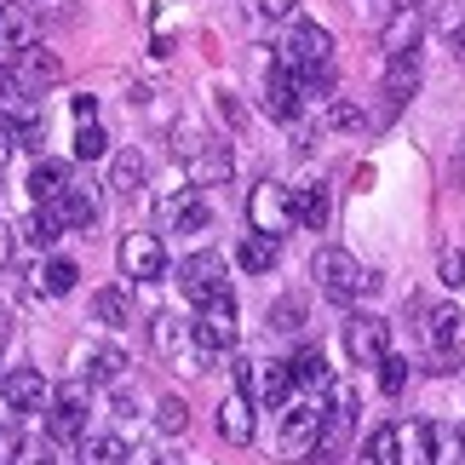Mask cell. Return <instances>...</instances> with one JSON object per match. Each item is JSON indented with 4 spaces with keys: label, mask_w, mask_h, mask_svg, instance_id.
<instances>
[{
    "label": "cell",
    "mask_w": 465,
    "mask_h": 465,
    "mask_svg": "<svg viewBox=\"0 0 465 465\" xmlns=\"http://www.w3.org/2000/svg\"><path fill=\"white\" fill-rule=\"evenodd\" d=\"M316 282H322V293H328L333 305H356V299L373 293V276L345 253V247H322L316 253Z\"/></svg>",
    "instance_id": "1"
},
{
    "label": "cell",
    "mask_w": 465,
    "mask_h": 465,
    "mask_svg": "<svg viewBox=\"0 0 465 465\" xmlns=\"http://www.w3.org/2000/svg\"><path fill=\"white\" fill-rule=\"evenodd\" d=\"M178 293H184L195 311L213 305V299H224V293H230L224 253H213V247H195L190 259H178Z\"/></svg>",
    "instance_id": "2"
},
{
    "label": "cell",
    "mask_w": 465,
    "mask_h": 465,
    "mask_svg": "<svg viewBox=\"0 0 465 465\" xmlns=\"http://www.w3.org/2000/svg\"><path fill=\"white\" fill-rule=\"evenodd\" d=\"M247 224H253V236H288L293 230V190H282L276 178H259L247 190Z\"/></svg>",
    "instance_id": "3"
},
{
    "label": "cell",
    "mask_w": 465,
    "mask_h": 465,
    "mask_svg": "<svg viewBox=\"0 0 465 465\" xmlns=\"http://www.w3.org/2000/svg\"><path fill=\"white\" fill-rule=\"evenodd\" d=\"M322 431H328V414L322 408H288V420H282V431H276V454L282 460H316L322 449Z\"/></svg>",
    "instance_id": "4"
},
{
    "label": "cell",
    "mask_w": 465,
    "mask_h": 465,
    "mask_svg": "<svg viewBox=\"0 0 465 465\" xmlns=\"http://www.w3.org/2000/svg\"><path fill=\"white\" fill-rule=\"evenodd\" d=\"M46 437L52 442H81L86 437V380H69L46 402Z\"/></svg>",
    "instance_id": "5"
},
{
    "label": "cell",
    "mask_w": 465,
    "mask_h": 465,
    "mask_svg": "<svg viewBox=\"0 0 465 465\" xmlns=\"http://www.w3.org/2000/svg\"><path fill=\"white\" fill-rule=\"evenodd\" d=\"M195 345H202L207 356H224V351H236V339H242V322H236V299H213V305H202V316H195Z\"/></svg>",
    "instance_id": "6"
},
{
    "label": "cell",
    "mask_w": 465,
    "mask_h": 465,
    "mask_svg": "<svg viewBox=\"0 0 465 465\" xmlns=\"http://www.w3.org/2000/svg\"><path fill=\"white\" fill-rule=\"evenodd\" d=\"M121 271H127V282H155V276H167V242L150 236V230L121 236Z\"/></svg>",
    "instance_id": "7"
},
{
    "label": "cell",
    "mask_w": 465,
    "mask_h": 465,
    "mask_svg": "<svg viewBox=\"0 0 465 465\" xmlns=\"http://www.w3.org/2000/svg\"><path fill=\"white\" fill-rule=\"evenodd\" d=\"M282 64L293 69H322V64H333V35L322 29V24H293L288 29V46H282Z\"/></svg>",
    "instance_id": "8"
},
{
    "label": "cell",
    "mask_w": 465,
    "mask_h": 465,
    "mask_svg": "<svg viewBox=\"0 0 465 465\" xmlns=\"http://www.w3.org/2000/svg\"><path fill=\"white\" fill-rule=\"evenodd\" d=\"M64 75V64H58V52H46V46H24L12 58V81H17V93H46V86H58Z\"/></svg>",
    "instance_id": "9"
},
{
    "label": "cell",
    "mask_w": 465,
    "mask_h": 465,
    "mask_svg": "<svg viewBox=\"0 0 465 465\" xmlns=\"http://www.w3.org/2000/svg\"><path fill=\"white\" fill-rule=\"evenodd\" d=\"M339 339H345V356H351V362H380V356L391 351V322H380V316H351Z\"/></svg>",
    "instance_id": "10"
},
{
    "label": "cell",
    "mask_w": 465,
    "mask_h": 465,
    "mask_svg": "<svg viewBox=\"0 0 465 465\" xmlns=\"http://www.w3.org/2000/svg\"><path fill=\"white\" fill-rule=\"evenodd\" d=\"M0 391H6L12 414H41V408L52 402V385H46L41 368H12V373H0Z\"/></svg>",
    "instance_id": "11"
},
{
    "label": "cell",
    "mask_w": 465,
    "mask_h": 465,
    "mask_svg": "<svg viewBox=\"0 0 465 465\" xmlns=\"http://www.w3.org/2000/svg\"><path fill=\"white\" fill-rule=\"evenodd\" d=\"M207 202H202V190H173V195H161V224L178 230V236H195V230H207Z\"/></svg>",
    "instance_id": "12"
},
{
    "label": "cell",
    "mask_w": 465,
    "mask_h": 465,
    "mask_svg": "<svg viewBox=\"0 0 465 465\" xmlns=\"http://www.w3.org/2000/svg\"><path fill=\"white\" fill-rule=\"evenodd\" d=\"M414 86H420V52H414V58H391V69H385V86H380V98H385V121L408 110Z\"/></svg>",
    "instance_id": "13"
},
{
    "label": "cell",
    "mask_w": 465,
    "mask_h": 465,
    "mask_svg": "<svg viewBox=\"0 0 465 465\" xmlns=\"http://www.w3.org/2000/svg\"><path fill=\"white\" fill-rule=\"evenodd\" d=\"M437 449H442V437L425 420L397 425V465H437Z\"/></svg>",
    "instance_id": "14"
},
{
    "label": "cell",
    "mask_w": 465,
    "mask_h": 465,
    "mask_svg": "<svg viewBox=\"0 0 465 465\" xmlns=\"http://www.w3.org/2000/svg\"><path fill=\"white\" fill-rule=\"evenodd\" d=\"M420 29H425V12L420 6H397V17H391L385 35H380V46L391 52V58H414V52H420Z\"/></svg>",
    "instance_id": "15"
},
{
    "label": "cell",
    "mask_w": 465,
    "mask_h": 465,
    "mask_svg": "<svg viewBox=\"0 0 465 465\" xmlns=\"http://www.w3.org/2000/svg\"><path fill=\"white\" fill-rule=\"evenodd\" d=\"M52 207V219H58L64 230H86L98 219V195H93V184H69L58 202H46Z\"/></svg>",
    "instance_id": "16"
},
{
    "label": "cell",
    "mask_w": 465,
    "mask_h": 465,
    "mask_svg": "<svg viewBox=\"0 0 465 465\" xmlns=\"http://www.w3.org/2000/svg\"><path fill=\"white\" fill-rule=\"evenodd\" d=\"M247 397L264 402V408H288V397H293L288 362H259V368H253V385H247Z\"/></svg>",
    "instance_id": "17"
},
{
    "label": "cell",
    "mask_w": 465,
    "mask_h": 465,
    "mask_svg": "<svg viewBox=\"0 0 465 465\" xmlns=\"http://www.w3.org/2000/svg\"><path fill=\"white\" fill-rule=\"evenodd\" d=\"M127 373V351L121 345H86L81 351V380L86 385H115Z\"/></svg>",
    "instance_id": "18"
},
{
    "label": "cell",
    "mask_w": 465,
    "mask_h": 465,
    "mask_svg": "<svg viewBox=\"0 0 465 465\" xmlns=\"http://www.w3.org/2000/svg\"><path fill=\"white\" fill-rule=\"evenodd\" d=\"M264 110L276 121H293L299 115V81L288 64H271V81H264Z\"/></svg>",
    "instance_id": "19"
},
{
    "label": "cell",
    "mask_w": 465,
    "mask_h": 465,
    "mask_svg": "<svg viewBox=\"0 0 465 465\" xmlns=\"http://www.w3.org/2000/svg\"><path fill=\"white\" fill-rule=\"evenodd\" d=\"M219 437L224 442H236V449H247V442H253V397H224L219 402Z\"/></svg>",
    "instance_id": "20"
},
{
    "label": "cell",
    "mask_w": 465,
    "mask_h": 465,
    "mask_svg": "<svg viewBox=\"0 0 465 465\" xmlns=\"http://www.w3.org/2000/svg\"><path fill=\"white\" fill-rule=\"evenodd\" d=\"M288 373H293V391H328L333 385V373H328V362H322L316 345H299L288 356Z\"/></svg>",
    "instance_id": "21"
},
{
    "label": "cell",
    "mask_w": 465,
    "mask_h": 465,
    "mask_svg": "<svg viewBox=\"0 0 465 465\" xmlns=\"http://www.w3.org/2000/svg\"><path fill=\"white\" fill-rule=\"evenodd\" d=\"M69 184H75V178H69V161H35V167H29V195H35L41 207L58 202Z\"/></svg>",
    "instance_id": "22"
},
{
    "label": "cell",
    "mask_w": 465,
    "mask_h": 465,
    "mask_svg": "<svg viewBox=\"0 0 465 465\" xmlns=\"http://www.w3.org/2000/svg\"><path fill=\"white\" fill-rule=\"evenodd\" d=\"M328 213H333L328 184H305V190H293V224L322 230V224H328Z\"/></svg>",
    "instance_id": "23"
},
{
    "label": "cell",
    "mask_w": 465,
    "mask_h": 465,
    "mask_svg": "<svg viewBox=\"0 0 465 465\" xmlns=\"http://www.w3.org/2000/svg\"><path fill=\"white\" fill-rule=\"evenodd\" d=\"M0 121H6V133L17 138V150H35V144H41V110H35V104H17L12 98Z\"/></svg>",
    "instance_id": "24"
},
{
    "label": "cell",
    "mask_w": 465,
    "mask_h": 465,
    "mask_svg": "<svg viewBox=\"0 0 465 465\" xmlns=\"http://www.w3.org/2000/svg\"><path fill=\"white\" fill-rule=\"evenodd\" d=\"M460 328H465V322H460V311H454V305H437V311H431V328H425V339H431L437 362H442V356H454Z\"/></svg>",
    "instance_id": "25"
},
{
    "label": "cell",
    "mask_w": 465,
    "mask_h": 465,
    "mask_svg": "<svg viewBox=\"0 0 465 465\" xmlns=\"http://www.w3.org/2000/svg\"><path fill=\"white\" fill-rule=\"evenodd\" d=\"M276 259H282V242L276 236H242V247H236V264L242 271H276Z\"/></svg>",
    "instance_id": "26"
},
{
    "label": "cell",
    "mask_w": 465,
    "mask_h": 465,
    "mask_svg": "<svg viewBox=\"0 0 465 465\" xmlns=\"http://www.w3.org/2000/svg\"><path fill=\"white\" fill-rule=\"evenodd\" d=\"M75 282H81L75 259H46V264H41V276H35V288H41L46 299H64V293H75Z\"/></svg>",
    "instance_id": "27"
},
{
    "label": "cell",
    "mask_w": 465,
    "mask_h": 465,
    "mask_svg": "<svg viewBox=\"0 0 465 465\" xmlns=\"http://www.w3.org/2000/svg\"><path fill=\"white\" fill-rule=\"evenodd\" d=\"M29 46V12L0 0V52H24Z\"/></svg>",
    "instance_id": "28"
},
{
    "label": "cell",
    "mask_w": 465,
    "mask_h": 465,
    "mask_svg": "<svg viewBox=\"0 0 465 465\" xmlns=\"http://www.w3.org/2000/svg\"><path fill=\"white\" fill-rule=\"evenodd\" d=\"M93 316L104 322V328H121V322L133 316V293L127 288H98L93 293Z\"/></svg>",
    "instance_id": "29"
},
{
    "label": "cell",
    "mask_w": 465,
    "mask_h": 465,
    "mask_svg": "<svg viewBox=\"0 0 465 465\" xmlns=\"http://www.w3.org/2000/svg\"><path fill=\"white\" fill-rule=\"evenodd\" d=\"M138 184H144V155H138V150H121V155L110 161V190L133 195Z\"/></svg>",
    "instance_id": "30"
},
{
    "label": "cell",
    "mask_w": 465,
    "mask_h": 465,
    "mask_svg": "<svg viewBox=\"0 0 465 465\" xmlns=\"http://www.w3.org/2000/svg\"><path fill=\"white\" fill-rule=\"evenodd\" d=\"M81 465H127L121 437H81Z\"/></svg>",
    "instance_id": "31"
},
{
    "label": "cell",
    "mask_w": 465,
    "mask_h": 465,
    "mask_svg": "<svg viewBox=\"0 0 465 465\" xmlns=\"http://www.w3.org/2000/svg\"><path fill=\"white\" fill-rule=\"evenodd\" d=\"M184 425H190L184 397H161V402H155V431H161V437H184Z\"/></svg>",
    "instance_id": "32"
},
{
    "label": "cell",
    "mask_w": 465,
    "mask_h": 465,
    "mask_svg": "<svg viewBox=\"0 0 465 465\" xmlns=\"http://www.w3.org/2000/svg\"><path fill=\"white\" fill-rule=\"evenodd\" d=\"M195 178H202V184H224V178H230V150L207 144L202 155H195Z\"/></svg>",
    "instance_id": "33"
},
{
    "label": "cell",
    "mask_w": 465,
    "mask_h": 465,
    "mask_svg": "<svg viewBox=\"0 0 465 465\" xmlns=\"http://www.w3.org/2000/svg\"><path fill=\"white\" fill-rule=\"evenodd\" d=\"M58 236H64V224L52 219V207H41V213H35V219L24 224V236H17V242H29V247H52Z\"/></svg>",
    "instance_id": "34"
},
{
    "label": "cell",
    "mask_w": 465,
    "mask_h": 465,
    "mask_svg": "<svg viewBox=\"0 0 465 465\" xmlns=\"http://www.w3.org/2000/svg\"><path fill=\"white\" fill-rule=\"evenodd\" d=\"M271 328L276 333H299V328H305V299H276V305H271Z\"/></svg>",
    "instance_id": "35"
},
{
    "label": "cell",
    "mask_w": 465,
    "mask_h": 465,
    "mask_svg": "<svg viewBox=\"0 0 465 465\" xmlns=\"http://www.w3.org/2000/svg\"><path fill=\"white\" fill-rule=\"evenodd\" d=\"M368 465H397V425H380L368 437Z\"/></svg>",
    "instance_id": "36"
},
{
    "label": "cell",
    "mask_w": 465,
    "mask_h": 465,
    "mask_svg": "<svg viewBox=\"0 0 465 465\" xmlns=\"http://www.w3.org/2000/svg\"><path fill=\"white\" fill-rule=\"evenodd\" d=\"M104 150H110V133H104L98 121H86V127L75 133V155H81V161H98Z\"/></svg>",
    "instance_id": "37"
},
{
    "label": "cell",
    "mask_w": 465,
    "mask_h": 465,
    "mask_svg": "<svg viewBox=\"0 0 465 465\" xmlns=\"http://www.w3.org/2000/svg\"><path fill=\"white\" fill-rule=\"evenodd\" d=\"M437 276H442V288H465V253L460 247H442L437 253Z\"/></svg>",
    "instance_id": "38"
},
{
    "label": "cell",
    "mask_w": 465,
    "mask_h": 465,
    "mask_svg": "<svg viewBox=\"0 0 465 465\" xmlns=\"http://www.w3.org/2000/svg\"><path fill=\"white\" fill-rule=\"evenodd\" d=\"M373 368H380V391H391V397H397V391L408 385V362H402V356H391V351H385Z\"/></svg>",
    "instance_id": "39"
},
{
    "label": "cell",
    "mask_w": 465,
    "mask_h": 465,
    "mask_svg": "<svg viewBox=\"0 0 465 465\" xmlns=\"http://www.w3.org/2000/svg\"><path fill=\"white\" fill-rule=\"evenodd\" d=\"M328 127H333V133H356V127H362V110H356V104H345V98H339L333 110H328Z\"/></svg>",
    "instance_id": "40"
},
{
    "label": "cell",
    "mask_w": 465,
    "mask_h": 465,
    "mask_svg": "<svg viewBox=\"0 0 465 465\" xmlns=\"http://www.w3.org/2000/svg\"><path fill=\"white\" fill-rule=\"evenodd\" d=\"M437 24H442V35H460L465 29V0H442V6H437Z\"/></svg>",
    "instance_id": "41"
},
{
    "label": "cell",
    "mask_w": 465,
    "mask_h": 465,
    "mask_svg": "<svg viewBox=\"0 0 465 465\" xmlns=\"http://www.w3.org/2000/svg\"><path fill=\"white\" fill-rule=\"evenodd\" d=\"M259 17H271V24H293V12H299V0H253Z\"/></svg>",
    "instance_id": "42"
},
{
    "label": "cell",
    "mask_w": 465,
    "mask_h": 465,
    "mask_svg": "<svg viewBox=\"0 0 465 465\" xmlns=\"http://www.w3.org/2000/svg\"><path fill=\"white\" fill-rule=\"evenodd\" d=\"M69 110H75V121L86 127V121L98 115V98H93V93H75V98H69Z\"/></svg>",
    "instance_id": "43"
},
{
    "label": "cell",
    "mask_w": 465,
    "mask_h": 465,
    "mask_svg": "<svg viewBox=\"0 0 465 465\" xmlns=\"http://www.w3.org/2000/svg\"><path fill=\"white\" fill-rule=\"evenodd\" d=\"M12 253H17V230H12V224H0V271L12 264Z\"/></svg>",
    "instance_id": "44"
},
{
    "label": "cell",
    "mask_w": 465,
    "mask_h": 465,
    "mask_svg": "<svg viewBox=\"0 0 465 465\" xmlns=\"http://www.w3.org/2000/svg\"><path fill=\"white\" fill-rule=\"evenodd\" d=\"M17 98V81H12V64H0V104Z\"/></svg>",
    "instance_id": "45"
},
{
    "label": "cell",
    "mask_w": 465,
    "mask_h": 465,
    "mask_svg": "<svg viewBox=\"0 0 465 465\" xmlns=\"http://www.w3.org/2000/svg\"><path fill=\"white\" fill-rule=\"evenodd\" d=\"M219 110H224V121H230V127H242V104L230 98V93H219Z\"/></svg>",
    "instance_id": "46"
},
{
    "label": "cell",
    "mask_w": 465,
    "mask_h": 465,
    "mask_svg": "<svg viewBox=\"0 0 465 465\" xmlns=\"http://www.w3.org/2000/svg\"><path fill=\"white\" fill-rule=\"evenodd\" d=\"M12 150H17V138L6 133V121H0V167H6V161H12Z\"/></svg>",
    "instance_id": "47"
},
{
    "label": "cell",
    "mask_w": 465,
    "mask_h": 465,
    "mask_svg": "<svg viewBox=\"0 0 465 465\" xmlns=\"http://www.w3.org/2000/svg\"><path fill=\"white\" fill-rule=\"evenodd\" d=\"M454 178L465 184V138H460V150H454Z\"/></svg>",
    "instance_id": "48"
},
{
    "label": "cell",
    "mask_w": 465,
    "mask_h": 465,
    "mask_svg": "<svg viewBox=\"0 0 465 465\" xmlns=\"http://www.w3.org/2000/svg\"><path fill=\"white\" fill-rule=\"evenodd\" d=\"M454 46H460V64H465V29H460V35H454Z\"/></svg>",
    "instance_id": "49"
},
{
    "label": "cell",
    "mask_w": 465,
    "mask_h": 465,
    "mask_svg": "<svg viewBox=\"0 0 465 465\" xmlns=\"http://www.w3.org/2000/svg\"><path fill=\"white\" fill-rule=\"evenodd\" d=\"M460 449H465V431H460Z\"/></svg>",
    "instance_id": "50"
}]
</instances>
